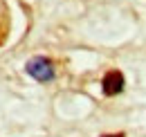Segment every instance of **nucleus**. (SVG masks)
Listing matches in <instances>:
<instances>
[{"label": "nucleus", "mask_w": 146, "mask_h": 137, "mask_svg": "<svg viewBox=\"0 0 146 137\" xmlns=\"http://www.w3.org/2000/svg\"><path fill=\"white\" fill-rule=\"evenodd\" d=\"M7 29H9V18H7V9H5V5H2V0H0V43L5 41Z\"/></svg>", "instance_id": "3"}, {"label": "nucleus", "mask_w": 146, "mask_h": 137, "mask_svg": "<svg viewBox=\"0 0 146 137\" xmlns=\"http://www.w3.org/2000/svg\"><path fill=\"white\" fill-rule=\"evenodd\" d=\"M25 68H27V74H32L36 81H52V79H54V68H52V63H50L47 59H43V56L32 59Z\"/></svg>", "instance_id": "1"}, {"label": "nucleus", "mask_w": 146, "mask_h": 137, "mask_svg": "<svg viewBox=\"0 0 146 137\" xmlns=\"http://www.w3.org/2000/svg\"><path fill=\"white\" fill-rule=\"evenodd\" d=\"M104 92L108 94V97H112V94H119L121 90H124V76H121V72H117V70H112V72H108L106 76H104Z\"/></svg>", "instance_id": "2"}, {"label": "nucleus", "mask_w": 146, "mask_h": 137, "mask_svg": "<svg viewBox=\"0 0 146 137\" xmlns=\"http://www.w3.org/2000/svg\"><path fill=\"white\" fill-rule=\"evenodd\" d=\"M104 137H124V135H121V133H119V135H104Z\"/></svg>", "instance_id": "4"}]
</instances>
